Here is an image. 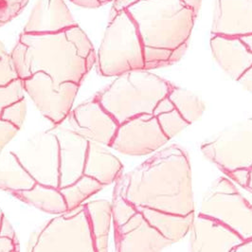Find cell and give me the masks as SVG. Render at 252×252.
<instances>
[{"instance_id": "cell-22", "label": "cell", "mask_w": 252, "mask_h": 252, "mask_svg": "<svg viewBox=\"0 0 252 252\" xmlns=\"http://www.w3.org/2000/svg\"><path fill=\"white\" fill-rule=\"evenodd\" d=\"M13 195L49 214L62 215L68 212L63 195L58 188L36 183L32 189L14 192Z\"/></svg>"}, {"instance_id": "cell-34", "label": "cell", "mask_w": 252, "mask_h": 252, "mask_svg": "<svg viewBox=\"0 0 252 252\" xmlns=\"http://www.w3.org/2000/svg\"><path fill=\"white\" fill-rule=\"evenodd\" d=\"M0 237L8 238V239L13 241L14 243H18L13 227H12L11 223L9 222V220L5 216L3 218L2 225H1V228H0Z\"/></svg>"}, {"instance_id": "cell-17", "label": "cell", "mask_w": 252, "mask_h": 252, "mask_svg": "<svg viewBox=\"0 0 252 252\" xmlns=\"http://www.w3.org/2000/svg\"><path fill=\"white\" fill-rule=\"evenodd\" d=\"M63 0H38L24 28L26 33H54L76 27Z\"/></svg>"}, {"instance_id": "cell-11", "label": "cell", "mask_w": 252, "mask_h": 252, "mask_svg": "<svg viewBox=\"0 0 252 252\" xmlns=\"http://www.w3.org/2000/svg\"><path fill=\"white\" fill-rule=\"evenodd\" d=\"M169 141L153 114H142L119 126L110 145L129 156H145Z\"/></svg>"}, {"instance_id": "cell-6", "label": "cell", "mask_w": 252, "mask_h": 252, "mask_svg": "<svg viewBox=\"0 0 252 252\" xmlns=\"http://www.w3.org/2000/svg\"><path fill=\"white\" fill-rule=\"evenodd\" d=\"M28 252H96L85 205L50 220L32 237Z\"/></svg>"}, {"instance_id": "cell-38", "label": "cell", "mask_w": 252, "mask_h": 252, "mask_svg": "<svg viewBox=\"0 0 252 252\" xmlns=\"http://www.w3.org/2000/svg\"><path fill=\"white\" fill-rule=\"evenodd\" d=\"M181 1L197 16V13L200 10L202 0H181Z\"/></svg>"}, {"instance_id": "cell-31", "label": "cell", "mask_w": 252, "mask_h": 252, "mask_svg": "<svg viewBox=\"0 0 252 252\" xmlns=\"http://www.w3.org/2000/svg\"><path fill=\"white\" fill-rule=\"evenodd\" d=\"M29 0H0V27L20 13Z\"/></svg>"}, {"instance_id": "cell-12", "label": "cell", "mask_w": 252, "mask_h": 252, "mask_svg": "<svg viewBox=\"0 0 252 252\" xmlns=\"http://www.w3.org/2000/svg\"><path fill=\"white\" fill-rule=\"evenodd\" d=\"M70 129L78 135L101 145L110 146L119 124L95 97L78 105L68 115Z\"/></svg>"}, {"instance_id": "cell-4", "label": "cell", "mask_w": 252, "mask_h": 252, "mask_svg": "<svg viewBox=\"0 0 252 252\" xmlns=\"http://www.w3.org/2000/svg\"><path fill=\"white\" fill-rule=\"evenodd\" d=\"M173 85L146 69L127 71L96 98L120 125L142 114H153Z\"/></svg>"}, {"instance_id": "cell-1", "label": "cell", "mask_w": 252, "mask_h": 252, "mask_svg": "<svg viewBox=\"0 0 252 252\" xmlns=\"http://www.w3.org/2000/svg\"><path fill=\"white\" fill-rule=\"evenodd\" d=\"M115 190L134 207L179 215L194 213L189 158L177 145L155 154L120 180Z\"/></svg>"}, {"instance_id": "cell-26", "label": "cell", "mask_w": 252, "mask_h": 252, "mask_svg": "<svg viewBox=\"0 0 252 252\" xmlns=\"http://www.w3.org/2000/svg\"><path fill=\"white\" fill-rule=\"evenodd\" d=\"M153 115L156 117L165 136L169 139L174 138L184 128L189 126V124L178 113L174 104L168 97L158 102L154 110Z\"/></svg>"}, {"instance_id": "cell-23", "label": "cell", "mask_w": 252, "mask_h": 252, "mask_svg": "<svg viewBox=\"0 0 252 252\" xmlns=\"http://www.w3.org/2000/svg\"><path fill=\"white\" fill-rule=\"evenodd\" d=\"M96 252H108V237L112 221L111 204L106 200L89 202L85 205Z\"/></svg>"}, {"instance_id": "cell-33", "label": "cell", "mask_w": 252, "mask_h": 252, "mask_svg": "<svg viewBox=\"0 0 252 252\" xmlns=\"http://www.w3.org/2000/svg\"><path fill=\"white\" fill-rule=\"evenodd\" d=\"M227 175L231 179H233L236 183H238L244 188H247L248 181H249V176H250V170L239 169V170H235L233 172L227 173Z\"/></svg>"}, {"instance_id": "cell-21", "label": "cell", "mask_w": 252, "mask_h": 252, "mask_svg": "<svg viewBox=\"0 0 252 252\" xmlns=\"http://www.w3.org/2000/svg\"><path fill=\"white\" fill-rule=\"evenodd\" d=\"M35 184L13 152L0 154V189L14 193L32 189Z\"/></svg>"}, {"instance_id": "cell-37", "label": "cell", "mask_w": 252, "mask_h": 252, "mask_svg": "<svg viewBox=\"0 0 252 252\" xmlns=\"http://www.w3.org/2000/svg\"><path fill=\"white\" fill-rule=\"evenodd\" d=\"M16 249H19L18 243H14L8 238L0 237V252H13Z\"/></svg>"}, {"instance_id": "cell-24", "label": "cell", "mask_w": 252, "mask_h": 252, "mask_svg": "<svg viewBox=\"0 0 252 252\" xmlns=\"http://www.w3.org/2000/svg\"><path fill=\"white\" fill-rule=\"evenodd\" d=\"M167 97L189 125L196 122L205 110L204 102L189 90L173 86Z\"/></svg>"}, {"instance_id": "cell-16", "label": "cell", "mask_w": 252, "mask_h": 252, "mask_svg": "<svg viewBox=\"0 0 252 252\" xmlns=\"http://www.w3.org/2000/svg\"><path fill=\"white\" fill-rule=\"evenodd\" d=\"M212 32L228 37L252 34V0H217Z\"/></svg>"}, {"instance_id": "cell-42", "label": "cell", "mask_w": 252, "mask_h": 252, "mask_svg": "<svg viewBox=\"0 0 252 252\" xmlns=\"http://www.w3.org/2000/svg\"><path fill=\"white\" fill-rule=\"evenodd\" d=\"M3 218H4V214L2 213V211H1V208H0V228H1V225H2V221H3Z\"/></svg>"}, {"instance_id": "cell-3", "label": "cell", "mask_w": 252, "mask_h": 252, "mask_svg": "<svg viewBox=\"0 0 252 252\" xmlns=\"http://www.w3.org/2000/svg\"><path fill=\"white\" fill-rule=\"evenodd\" d=\"M126 11L138 28L145 69L170 65L182 57L196 15L181 0H139Z\"/></svg>"}, {"instance_id": "cell-14", "label": "cell", "mask_w": 252, "mask_h": 252, "mask_svg": "<svg viewBox=\"0 0 252 252\" xmlns=\"http://www.w3.org/2000/svg\"><path fill=\"white\" fill-rule=\"evenodd\" d=\"M51 131L56 136L59 144V189H61L84 176L89 141L63 126H56Z\"/></svg>"}, {"instance_id": "cell-41", "label": "cell", "mask_w": 252, "mask_h": 252, "mask_svg": "<svg viewBox=\"0 0 252 252\" xmlns=\"http://www.w3.org/2000/svg\"><path fill=\"white\" fill-rule=\"evenodd\" d=\"M247 189H249L250 191L252 192V167L250 169V176H249V181H248V185H247Z\"/></svg>"}, {"instance_id": "cell-7", "label": "cell", "mask_w": 252, "mask_h": 252, "mask_svg": "<svg viewBox=\"0 0 252 252\" xmlns=\"http://www.w3.org/2000/svg\"><path fill=\"white\" fill-rule=\"evenodd\" d=\"M199 215L222 223L244 241L252 238V206L225 177L215 180L206 191Z\"/></svg>"}, {"instance_id": "cell-32", "label": "cell", "mask_w": 252, "mask_h": 252, "mask_svg": "<svg viewBox=\"0 0 252 252\" xmlns=\"http://www.w3.org/2000/svg\"><path fill=\"white\" fill-rule=\"evenodd\" d=\"M18 130L19 129L16 126L0 118V154L7 143H9L17 134Z\"/></svg>"}, {"instance_id": "cell-39", "label": "cell", "mask_w": 252, "mask_h": 252, "mask_svg": "<svg viewBox=\"0 0 252 252\" xmlns=\"http://www.w3.org/2000/svg\"><path fill=\"white\" fill-rule=\"evenodd\" d=\"M232 252H252V238L243 241Z\"/></svg>"}, {"instance_id": "cell-20", "label": "cell", "mask_w": 252, "mask_h": 252, "mask_svg": "<svg viewBox=\"0 0 252 252\" xmlns=\"http://www.w3.org/2000/svg\"><path fill=\"white\" fill-rule=\"evenodd\" d=\"M146 221L164 238L172 244L182 239L190 229L194 213L188 215H175L143 207H135Z\"/></svg>"}, {"instance_id": "cell-35", "label": "cell", "mask_w": 252, "mask_h": 252, "mask_svg": "<svg viewBox=\"0 0 252 252\" xmlns=\"http://www.w3.org/2000/svg\"><path fill=\"white\" fill-rule=\"evenodd\" d=\"M74 4L81 6V7H86V8H98L101 7L102 5L115 1V0H70Z\"/></svg>"}, {"instance_id": "cell-19", "label": "cell", "mask_w": 252, "mask_h": 252, "mask_svg": "<svg viewBox=\"0 0 252 252\" xmlns=\"http://www.w3.org/2000/svg\"><path fill=\"white\" fill-rule=\"evenodd\" d=\"M124 166L120 159L101 144L89 141L84 175L90 177L102 186L116 181L122 173Z\"/></svg>"}, {"instance_id": "cell-28", "label": "cell", "mask_w": 252, "mask_h": 252, "mask_svg": "<svg viewBox=\"0 0 252 252\" xmlns=\"http://www.w3.org/2000/svg\"><path fill=\"white\" fill-rule=\"evenodd\" d=\"M24 92L25 89L21 79L14 80L6 86L0 87V117L6 107L24 99Z\"/></svg>"}, {"instance_id": "cell-40", "label": "cell", "mask_w": 252, "mask_h": 252, "mask_svg": "<svg viewBox=\"0 0 252 252\" xmlns=\"http://www.w3.org/2000/svg\"><path fill=\"white\" fill-rule=\"evenodd\" d=\"M243 42L247 45V47L250 49V51L252 52V34L250 35H247V36H243V37H240Z\"/></svg>"}, {"instance_id": "cell-15", "label": "cell", "mask_w": 252, "mask_h": 252, "mask_svg": "<svg viewBox=\"0 0 252 252\" xmlns=\"http://www.w3.org/2000/svg\"><path fill=\"white\" fill-rule=\"evenodd\" d=\"M191 252H232L244 240L222 223L198 215L190 227Z\"/></svg>"}, {"instance_id": "cell-9", "label": "cell", "mask_w": 252, "mask_h": 252, "mask_svg": "<svg viewBox=\"0 0 252 252\" xmlns=\"http://www.w3.org/2000/svg\"><path fill=\"white\" fill-rule=\"evenodd\" d=\"M13 153L36 183L59 189V144L51 130L38 133Z\"/></svg>"}, {"instance_id": "cell-27", "label": "cell", "mask_w": 252, "mask_h": 252, "mask_svg": "<svg viewBox=\"0 0 252 252\" xmlns=\"http://www.w3.org/2000/svg\"><path fill=\"white\" fill-rule=\"evenodd\" d=\"M112 218L114 227H121L133 216L138 213L137 209L126 201V199L118 192L114 191L113 202L111 204Z\"/></svg>"}, {"instance_id": "cell-13", "label": "cell", "mask_w": 252, "mask_h": 252, "mask_svg": "<svg viewBox=\"0 0 252 252\" xmlns=\"http://www.w3.org/2000/svg\"><path fill=\"white\" fill-rule=\"evenodd\" d=\"M115 241L118 252H161L172 245L139 212L115 227Z\"/></svg>"}, {"instance_id": "cell-8", "label": "cell", "mask_w": 252, "mask_h": 252, "mask_svg": "<svg viewBox=\"0 0 252 252\" xmlns=\"http://www.w3.org/2000/svg\"><path fill=\"white\" fill-rule=\"evenodd\" d=\"M206 158L216 164L225 174L252 167V117L235 124L201 146Z\"/></svg>"}, {"instance_id": "cell-5", "label": "cell", "mask_w": 252, "mask_h": 252, "mask_svg": "<svg viewBox=\"0 0 252 252\" xmlns=\"http://www.w3.org/2000/svg\"><path fill=\"white\" fill-rule=\"evenodd\" d=\"M101 76H120L145 69L144 51L138 28L126 11L111 15L97 56Z\"/></svg>"}, {"instance_id": "cell-10", "label": "cell", "mask_w": 252, "mask_h": 252, "mask_svg": "<svg viewBox=\"0 0 252 252\" xmlns=\"http://www.w3.org/2000/svg\"><path fill=\"white\" fill-rule=\"evenodd\" d=\"M22 81L26 92L52 124L59 126L68 117L80 85L72 82L56 83L44 72H37Z\"/></svg>"}, {"instance_id": "cell-18", "label": "cell", "mask_w": 252, "mask_h": 252, "mask_svg": "<svg viewBox=\"0 0 252 252\" xmlns=\"http://www.w3.org/2000/svg\"><path fill=\"white\" fill-rule=\"evenodd\" d=\"M211 48L220 66L235 81L252 65V52L240 37L214 35Z\"/></svg>"}, {"instance_id": "cell-2", "label": "cell", "mask_w": 252, "mask_h": 252, "mask_svg": "<svg viewBox=\"0 0 252 252\" xmlns=\"http://www.w3.org/2000/svg\"><path fill=\"white\" fill-rule=\"evenodd\" d=\"M11 54L21 80L44 72L56 83L77 85L97 61L93 45L79 26L54 33L22 32Z\"/></svg>"}, {"instance_id": "cell-36", "label": "cell", "mask_w": 252, "mask_h": 252, "mask_svg": "<svg viewBox=\"0 0 252 252\" xmlns=\"http://www.w3.org/2000/svg\"><path fill=\"white\" fill-rule=\"evenodd\" d=\"M237 82L240 83L245 89H248L252 94V65L240 77Z\"/></svg>"}, {"instance_id": "cell-25", "label": "cell", "mask_w": 252, "mask_h": 252, "mask_svg": "<svg viewBox=\"0 0 252 252\" xmlns=\"http://www.w3.org/2000/svg\"><path fill=\"white\" fill-rule=\"evenodd\" d=\"M102 188L103 186L97 180L84 175L74 183L59 189L67 206V210L72 211Z\"/></svg>"}, {"instance_id": "cell-29", "label": "cell", "mask_w": 252, "mask_h": 252, "mask_svg": "<svg viewBox=\"0 0 252 252\" xmlns=\"http://www.w3.org/2000/svg\"><path fill=\"white\" fill-rule=\"evenodd\" d=\"M17 79L19 77L12 54L6 51L5 46L0 41V87L6 86Z\"/></svg>"}, {"instance_id": "cell-30", "label": "cell", "mask_w": 252, "mask_h": 252, "mask_svg": "<svg viewBox=\"0 0 252 252\" xmlns=\"http://www.w3.org/2000/svg\"><path fill=\"white\" fill-rule=\"evenodd\" d=\"M26 112H27V103L25 99L16 101L10 106L6 107L1 114V119L5 120L12 125L20 129L25 121Z\"/></svg>"}]
</instances>
